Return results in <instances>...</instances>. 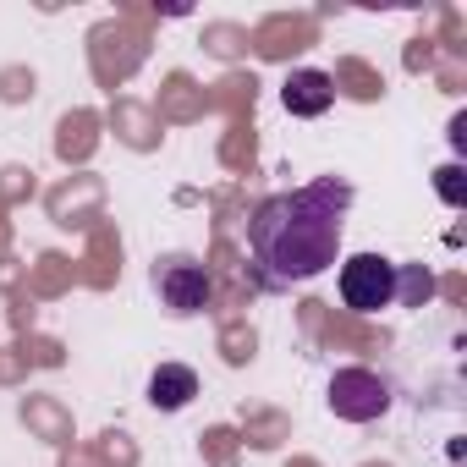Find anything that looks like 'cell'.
Wrapping results in <instances>:
<instances>
[{
  "mask_svg": "<svg viewBox=\"0 0 467 467\" xmlns=\"http://www.w3.org/2000/svg\"><path fill=\"white\" fill-rule=\"evenodd\" d=\"M347 198L352 192L341 182H314L303 192H275L259 203V214L248 220V243L270 281H314L325 265H336Z\"/></svg>",
  "mask_w": 467,
  "mask_h": 467,
  "instance_id": "cell-1",
  "label": "cell"
},
{
  "mask_svg": "<svg viewBox=\"0 0 467 467\" xmlns=\"http://www.w3.org/2000/svg\"><path fill=\"white\" fill-rule=\"evenodd\" d=\"M341 303L358 314H379L396 303V265L379 254H352L341 265Z\"/></svg>",
  "mask_w": 467,
  "mask_h": 467,
  "instance_id": "cell-2",
  "label": "cell"
},
{
  "mask_svg": "<svg viewBox=\"0 0 467 467\" xmlns=\"http://www.w3.org/2000/svg\"><path fill=\"white\" fill-rule=\"evenodd\" d=\"M154 292L171 303V314H198L209 281H203V270L192 259H160L154 265Z\"/></svg>",
  "mask_w": 467,
  "mask_h": 467,
  "instance_id": "cell-3",
  "label": "cell"
},
{
  "mask_svg": "<svg viewBox=\"0 0 467 467\" xmlns=\"http://www.w3.org/2000/svg\"><path fill=\"white\" fill-rule=\"evenodd\" d=\"M385 401H390L385 385L368 374H336V385H330V407L341 418H374V412H385Z\"/></svg>",
  "mask_w": 467,
  "mask_h": 467,
  "instance_id": "cell-4",
  "label": "cell"
},
{
  "mask_svg": "<svg viewBox=\"0 0 467 467\" xmlns=\"http://www.w3.org/2000/svg\"><path fill=\"white\" fill-rule=\"evenodd\" d=\"M281 99H286V110H292V116H319V110H330L336 83H330L325 72H292V78H286V88H281Z\"/></svg>",
  "mask_w": 467,
  "mask_h": 467,
  "instance_id": "cell-5",
  "label": "cell"
},
{
  "mask_svg": "<svg viewBox=\"0 0 467 467\" xmlns=\"http://www.w3.org/2000/svg\"><path fill=\"white\" fill-rule=\"evenodd\" d=\"M192 396H198V374H192V368H182V363H160V368H154L149 401H154L160 412H176V407H187Z\"/></svg>",
  "mask_w": 467,
  "mask_h": 467,
  "instance_id": "cell-6",
  "label": "cell"
}]
</instances>
